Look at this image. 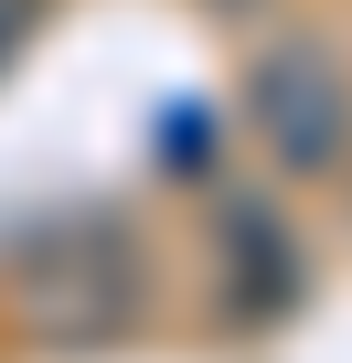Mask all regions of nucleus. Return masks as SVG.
Here are the masks:
<instances>
[{
    "label": "nucleus",
    "mask_w": 352,
    "mask_h": 363,
    "mask_svg": "<svg viewBox=\"0 0 352 363\" xmlns=\"http://www.w3.org/2000/svg\"><path fill=\"white\" fill-rule=\"evenodd\" d=\"M0 299H11L22 342H43V352H118L149 310V257L107 203H75V214H43L11 235Z\"/></svg>",
    "instance_id": "nucleus-1"
},
{
    "label": "nucleus",
    "mask_w": 352,
    "mask_h": 363,
    "mask_svg": "<svg viewBox=\"0 0 352 363\" xmlns=\"http://www.w3.org/2000/svg\"><path fill=\"white\" fill-rule=\"evenodd\" d=\"M246 118H256V150L299 182H331L352 160V75L331 43L310 33H278L256 65H246Z\"/></svg>",
    "instance_id": "nucleus-2"
},
{
    "label": "nucleus",
    "mask_w": 352,
    "mask_h": 363,
    "mask_svg": "<svg viewBox=\"0 0 352 363\" xmlns=\"http://www.w3.org/2000/svg\"><path fill=\"white\" fill-rule=\"evenodd\" d=\"M214 257H225V320L235 331H278L310 299V257H299L278 203H225L214 214Z\"/></svg>",
    "instance_id": "nucleus-3"
},
{
    "label": "nucleus",
    "mask_w": 352,
    "mask_h": 363,
    "mask_svg": "<svg viewBox=\"0 0 352 363\" xmlns=\"http://www.w3.org/2000/svg\"><path fill=\"white\" fill-rule=\"evenodd\" d=\"M149 150H160V171H182V182H193V171L214 160V118H203L193 96H182V107H160V139H149Z\"/></svg>",
    "instance_id": "nucleus-4"
},
{
    "label": "nucleus",
    "mask_w": 352,
    "mask_h": 363,
    "mask_svg": "<svg viewBox=\"0 0 352 363\" xmlns=\"http://www.w3.org/2000/svg\"><path fill=\"white\" fill-rule=\"evenodd\" d=\"M43 22H54V0H0V75L43 43Z\"/></svg>",
    "instance_id": "nucleus-5"
}]
</instances>
